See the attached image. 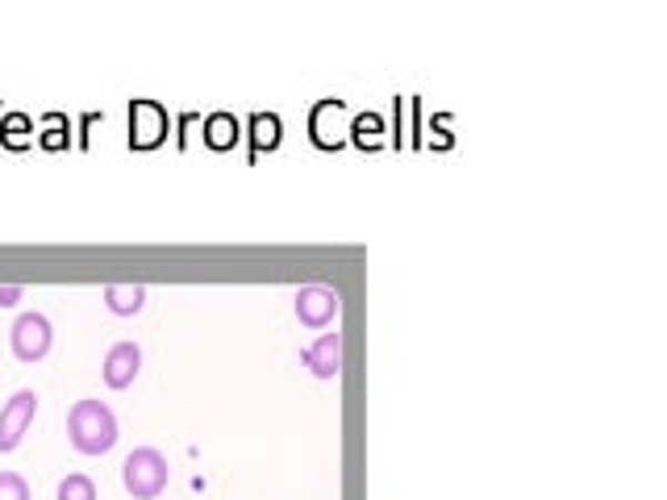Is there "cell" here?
Returning a JSON list of instances; mask_svg holds the SVG:
<instances>
[{
	"label": "cell",
	"instance_id": "cell-13",
	"mask_svg": "<svg viewBox=\"0 0 667 500\" xmlns=\"http://www.w3.org/2000/svg\"><path fill=\"white\" fill-rule=\"evenodd\" d=\"M0 500H30V483L18 471H0Z\"/></svg>",
	"mask_w": 667,
	"mask_h": 500
},
{
	"label": "cell",
	"instance_id": "cell-4",
	"mask_svg": "<svg viewBox=\"0 0 667 500\" xmlns=\"http://www.w3.org/2000/svg\"><path fill=\"white\" fill-rule=\"evenodd\" d=\"M34 414H38V392L34 388H18L13 400L0 409V455L21 447L26 430L34 426Z\"/></svg>",
	"mask_w": 667,
	"mask_h": 500
},
{
	"label": "cell",
	"instance_id": "cell-12",
	"mask_svg": "<svg viewBox=\"0 0 667 500\" xmlns=\"http://www.w3.org/2000/svg\"><path fill=\"white\" fill-rule=\"evenodd\" d=\"M59 500H97V483L88 476H68L59 483Z\"/></svg>",
	"mask_w": 667,
	"mask_h": 500
},
{
	"label": "cell",
	"instance_id": "cell-1",
	"mask_svg": "<svg viewBox=\"0 0 667 500\" xmlns=\"http://www.w3.org/2000/svg\"><path fill=\"white\" fill-rule=\"evenodd\" d=\"M68 438L80 455L101 459V455L118 447V417H113V409L104 400H75L68 414Z\"/></svg>",
	"mask_w": 667,
	"mask_h": 500
},
{
	"label": "cell",
	"instance_id": "cell-8",
	"mask_svg": "<svg viewBox=\"0 0 667 500\" xmlns=\"http://www.w3.org/2000/svg\"><path fill=\"white\" fill-rule=\"evenodd\" d=\"M301 359L317 380H334L343 371V334H322L317 343L301 350Z\"/></svg>",
	"mask_w": 667,
	"mask_h": 500
},
{
	"label": "cell",
	"instance_id": "cell-6",
	"mask_svg": "<svg viewBox=\"0 0 667 500\" xmlns=\"http://www.w3.org/2000/svg\"><path fill=\"white\" fill-rule=\"evenodd\" d=\"M163 139H168V113H163V104L134 101V109H130V146L134 151H151Z\"/></svg>",
	"mask_w": 667,
	"mask_h": 500
},
{
	"label": "cell",
	"instance_id": "cell-11",
	"mask_svg": "<svg viewBox=\"0 0 667 500\" xmlns=\"http://www.w3.org/2000/svg\"><path fill=\"white\" fill-rule=\"evenodd\" d=\"M272 151V146H280V118H272V113H259L255 118V151Z\"/></svg>",
	"mask_w": 667,
	"mask_h": 500
},
{
	"label": "cell",
	"instance_id": "cell-7",
	"mask_svg": "<svg viewBox=\"0 0 667 500\" xmlns=\"http://www.w3.org/2000/svg\"><path fill=\"white\" fill-rule=\"evenodd\" d=\"M138 371H142V346L138 343H113L109 346V355H104V363H101V376L113 392L130 388V384L138 380Z\"/></svg>",
	"mask_w": 667,
	"mask_h": 500
},
{
	"label": "cell",
	"instance_id": "cell-10",
	"mask_svg": "<svg viewBox=\"0 0 667 500\" xmlns=\"http://www.w3.org/2000/svg\"><path fill=\"white\" fill-rule=\"evenodd\" d=\"M205 142L213 151H230L239 142V121L230 118V113H213L205 125Z\"/></svg>",
	"mask_w": 667,
	"mask_h": 500
},
{
	"label": "cell",
	"instance_id": "cell-3",
	"mask_svg": "<svg viewBox=\"0 0 667 500\" xmlns=\"http://www.w3.org/2000/svg\"><path fill=\"white\" fill-rule=\"evenodd\" d=\"M51 343H54V329H51V317L47 313H21L13 329H9V346H13V355L21 363H38L51 355Z\"/></svg>",
	"mask_w": 667,
	"mask_h": 500
},
{
	"label": "cell",
	"instance_id": "cell-9",
	"mask_svg": "<svg viewBox=\"0 0 667 500\" xmlns=\"http://www.w3.org/2000/svg\"><path fill=\"white\" fill-rule=\"evenodd\" d=\"M104 305L118 317H134L146 309V288L142 284H104Z\"/></svg>",
	"mask_w": 667,
	"mask_h": 500
},
{
	"label": "cell",
	"instance_id": "cell-5",
	"mask_svg": "<svg viewBox=\"0 0 667 500\" xmlns=\"http://www.w3.org/2000/svg\"><path fill=\"white\" fill-rule=\"evenodd\" d=\"M343 309V300L334 288H322V284H305L301 293H296V322L309 329H330L334 326V317Z\"/></svg>",
	"mask_w": 667,
	"mask_h": 500
},
{
	"label": "cell",
	"instance_id": "cell-2",
	"mask_svg": "<svg viewBox=\"0 0 667 500\" xmlns=\"http://www.w3.org/2000/svg\"><path fill=\"white\" fill-rule=\"evenodd\" d=\"M168 480H172V467H168V455L154 447H138L125 467H121V483L134 500H154L168 492Z\"/></svg>",
	"mask_w": 667,
	"mask_h": 500
},
{
	"label": "cell",
	"instance_id": "cell-14",
	"mask_svg": "<svg viewBox=\"0 0 667 500\" xmlns=\"http://www.w3.org/2000/svg\"><path fill=\"white\" fill-rule=\"evenodd\" d=\"M21 300V288L18 284H0V309H13Z\"/></svg>",
	"mask_w": 667,
	"mask_h": 500
}]
</instances>
